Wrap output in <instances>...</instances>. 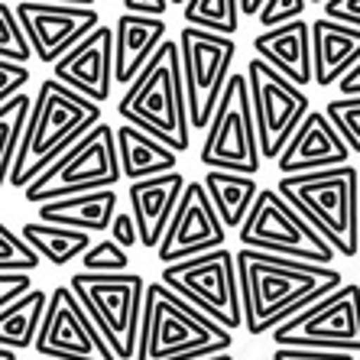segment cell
Masks as SVG:
<instances>
[{"mask_svg":"<svg viewBox=\"0 0 360 360\" xmlns=\"http://www.w3.org/2000/svg\"><path fill=\"white\" fill-rule=\"evenodd\" d=\"M0 56L4 62H20V65H26L36 56L23 20H20L17 7H10V4H0Z\"/></svg>","mask_w":360,"mask_h":360,"instance_id":"f546056e","label":"cell"},{"mask_svg":"<svg viewBox=\"0 0 360 360\" xmlns=\"http://www.w3.org/2000/svg\"><path fill=\"white\" fill-rule=\"evenodd\" d=\"M234 331L172 292L162 279L146 285L136 360H208L231 354Z\"/></svg>","mask_w":360,"mask_h":360,"instance_id":"7a4b0ae2","label":"cell"},{"mask_svg":"<svg viewBox=\"0 0 360 360\" xmlns=\"http://www.w3.org/2000/svg\"><path fill=\"white\" fill-rule=\"evenodd\" d=\"M17 13L42 65H56L65 59L78 42H84L101 26V13L94 7H56V4L20 0Z\"/></svg>","mask_w":360,"mask_h":360,"instance_id":"2e32d148","label":"cell"},{"mask_svg":"<svg viewBox=\"0 0 360 360\" xmlns=\"http://www.w3.org/2000/svg\"><path fill=\"white\" fill-rule=\"evenodd\" d=\"M36 354L42 360H117L72 285L52 289Z\"/></svg>","mask_w":360,"mask_h":360,"instance_id":"5bb4252c","label":"cell"},{"mask_svg":"<svg viewBox=\"0 0 360 360\" xmlns=\"http://www.w3.org/2000/svg\"><path fill=\"white\" fill-rule=\"evenodd\" d=\"M237 269H240L247 335L276 331L299 311H305L309 305L344 285V276L335 266L302 263L292 257L247 250V247L237 250Z\"/></svg>","mask_w":360,"mask_h":360,"instance_id":"6da1fadb","label":"cell"},{"mask_svg":"<svg viewBox=\"0 0 360 360\" xmlns=\"http://www.w3.org/2000/svg\"><path fill=\"white\" fill-rule=\"evenodd\" d=\"M325 114L351 146V153H360V98H331L325 104Z\"/></svg>","mask_w":360,"mask_h":360,"instance_id":"d6a6232c","label":"cell"},{"mask_svg":"<svg viewBox=\"0 0 360 360\" xmlns=\"http://www.w3.org/2000/svg\"><path fill=\"white\" fill-rule=\"evenodd\" d=\"M237 237L247 250L279 253V257L319 263V266H331V260L338 257L335 247L302 218V211L279 188H263Z\"/></svg>","mask_w":360,"mask_h":360,"instance_id":"ba28073f","label":"cell"},{"mask_svg":"<svg viewBox=\"0 0 360 360\" xmlns=\"http://www.w3.org/2000/svg\"><path fill=\"white\" fill-rule=\"evenodd\" d=\"M0 360H17V351L13 347H0Z\"/></svg>","mask_w":360,"mask_h":360,"instance_id":"ee69618b","label":"cell"},{"mask_svg":"<svg viewBox=\"0 0 360 360\" xmlns=\"http://www.w3.org/2000/svg\"><path fill=\"white\" fill-rule=\"evenodd\" d=\"M20 234L30 240L36 253H39L42 260H49L52 266H65L72 263L75 257H84V253L91 250V240L84 231L78 227H62V224H46V221H30L23 224Z\"/></svg>","mask_w":360,"mask_h":360,"instance_id":"4316f807","label":"cell"},{"mask_svg":"<svg viewBox=\"0 0 360 360\" xmlns=\"http://www.w3.org/2000/svg\"><path fill=\"white\" fill-rule=\"evenodd\" d=\"M33 4H56V7H94V0H33Z\"/></svg>","mask_w":360,"mask_h":360,"instance_id":"7bdbcfd3","label":"cell"},{"mask_svg":"<svg viewBox=\"0 0 360 360\" xmlns=\"http://www.w3.org/2000/svg\"><path fill=\"white\" fill-rule=\"evenodd\" d=\"M338 91H341V98H360V62L351 68V72H347V75L341 78Z\"/></svg>","mask_w":360,"mask_h":360,"instance_id":"60d3db41","label":"cell"},{"mask_svg":"<svg viewBox=\"0 0 360 360\" xmlns=\"http://www.w3.org/2000/svg\"><path fill=\"white\" fill-rule=\"evenodd\" d=\"M247 84H250L253 117H257V134H260L263 160H279L285 146L299 134V127L311 114L309 94L295 82L263 62L260 56L247 62Z\"/></svg>","mask_w":360,"mask_h":360,"instance_id":"7c38bea8","label":"cell"},{"mask_svg":"<svg viewBox=\"0 0 360 360\" xmlns=\"http://www.w3.org/2000/svg\"><path fill=\"white\" fill-rule=\"evenodd\" d=\"M325 17L338 20L344 26L360 30V0H328L325 4Z\"/></svg>","mask_w":360,"mask_h":360,"instance_id":"74e56055","label":"cell"},{"mask_svg":"<svg viewBox=\"0 0 360 360\" xmlns=\"http://www.w3.org/2000/svg\"><path fill=\"white\" fill-rule=\"evenodd\" d=\"M114 4H117V0H114Z\"/></svg>","mask_w":360,"mask_h":360,"instance_id":"c3c4849f","label":"cell"},{"mask_svg":"<svg viewBox=\"0 0 360 360\" xmlns=\"http://www.w3.org/2000/svg\"><path fill=\"white\" fill-rule=\"evenodd\" d=\"M117 179H124L117 153V130L110 124H98L62 160L52 162L23 195L30 205H46V201H62L72 198V195L114 188Z\"/></svg>","mask_w":360,"mask_h":360,"instance_id":"8992f818","label":"cell"},{"mask_svg":"<svg viewBox=\"0 0 360 360\" xmlns=\"http://www.w3.org/2000/svg\"><path fill=\"white\" fill-rule=\"evenodd\" d=\"M49 295L42 289H33L26 299L13 302L10 309H0V347H13V351H26L36 347L49 311Z\"/></svg>","mask_w":360,"mask_h":360,"instance_id":"484cf974","label":"cell"},{"mask_svg":"<svg viewBox=\"0 0 360 360\" xmlns=\"http://www.w3.org/2000/svg\"><path fill=\"white\" fill-rule=\"evenodd\" d=\"M169 4H182V7H185V4H188V0H169Z\"/></svg>","mask_w":360,"mask_h":360,"instance_id":"7dc6e473","label":"cell"},{"mask_svg":"<svg viewBox=\"0 0 360 360\" xmlns=\"http://www.w3.org/2000/svg\"><path fill=\"white\" fill-rule=\"evenodd\" d=\"M305 7H309V0H266L260 10V17H257V23H260L263 30H276V26L302 20Z\"/></svg>","mask_w":360,"mask_h":360,"instance_id":"836d02e7","label":"cell"},{"mask_svg":"<svg viewBox=\"0 0 360 360\" xmlns=\"http://www.w3.org/2000/svg\"><path fill=\"white\" fill-rule=\"evenodd\" d=\"M30 292H33V273H0V309H10Z\"/></svg>","mask_w":360,"mask_h":360,"instance_id":"e575fe53","label":"cell"},{"mask_svg":"<svg viewBox=\"0 0 360 360\" xmlns=\"http://www.w3.org/2000/svg\"><path fill=\"white\" fill-rule=\"evenodd\" d=\"M309 4H321V7H325V4H328V0H309Z\"/></svg>","mask_w":360,"mask_h":360,"instance_id":"bcb514c9","label":"cell"},{"mask_svg":"<svg viewBox=\"0 0 360 360\" xmlns=\"http://www.w3.org/2000/svg\"><path fill=\"white\" fill-rule=\"evenodd\" d=\"M224 237H227V227L221 221L205 182H188L176 214H172V224L166 231V240L160 243L156 257H160L162 266L192 260V257H201V253L221 250Z\"/></svg>","mask_w":360,"mask_h":360,"instance_id":"9a60e30c","label":"cell"},{"mask_svg":"<svg viewBox=\"0 0 360 360\" xmlns=\"http://www.w3.org/2000/svg\"><path fill=\"white\" fill-rule=\"evenodd\" d=\"M33 104L36 98H30V94H17V98L0 104V176H4V185H7L13 166H17L20 150H23L30 117H33Z\"/></svg>","mask_w":360,"mask_h":360,"instance_id":"83f0119b","label":"cell"},{"mask_svg":"<svg viewBox=\"0 0 360 360\" xmlns=\"http://www.w3.org/2000/svg\"><path fill=\"white\" fill-rule=\"evenodd\" d=\"M117 214L120 211H117V192H114V188L72 195V198L39 205V221H46V224H62V227H78L84 234H91V231H110Z\"/></svg>","mask_w":360,"mask_h":360,"instance_id":"cb8c5ba5","label":"cell"},{"mask_svg":"<svg viewBox=\"0 0 360 360\" xmlns=\"http://www.w3.org/2000/svg\"><path fill=\"white\" fill-rule=\"evenodd\" d=\"M117 153L124 179H130V182L166 176V172H176L179 166V153L172 146H166L162 140L150 136L146 130H140L134 124L117 127Z\"/></svg>","mask_w":360,"mask_h":360,"instance_id":"603a6c76","label":"cell"},{"mask_svg":"<svg viewBox=\"0 0 360 360\" xmlns=\"http://www.w3.org/2000/svg\"><path fill=\"white\" fill-rule=\"evenodd\" d=\"M198 160L201 166L221 169V172H240V176H257L260 172L263 153H260V134H257V117H253L247 72H234L231 84L221 94L214 120L205 130Z\"/></svg>","mask_w":360,"mask_h":360,"instance_id":"9c48e42d","label":"cell"},{"mask_svg":"<svg viewBox=\"0 0 360 360\" xmlns=\"http://www.w3.org/2000/svg\"><path fill=\"white\" fill-rule=\"evenodd\" d=\"M205 188H208L214 208H218L224 227H237L240 231L243 221L250 218L253 205L260 198V185L253 176H240V172H221V169H208L205 172Z\"/></svg>","mask_w":360,"mask_h":360,"instance_id":"d4e9b609","label":"cell"},{"mask_svg":"<svg viewBox=\"0 0 360 360\" xmlns=\"http://www.w3.org/2000/svg\"><path fill=\"white\" fill-rule=\"evenodd\" d=\"M273 360H357L347 351H321V347H273Z\"/></svg>","mask_w":360,"mask_h":360,"instance_id":"8d00e7d4","label":"cell"},{"mask_svg":"<svg viewBox=\"0 0 360 360\" xmlns=\"http://www.w3.org/2000/svg\"><path fill=\"white\" fill-rule=\"evenodd\" d=\"M185 176L179 172H166L156 179H143V182H130V214H134L136 227H140V243L146 250H160V243L166 240V231L172 224L179 201H182Z\"/></svg>","mask_w":360,"mask_h":360,"instance_id":"d6986e66","label":"cell"},{"mask_svg":"<svg viewBox=\"0 0 360 360\" xmlns=\"http://www.w3.org/2000/svg\"><path fill=\"white\" fill-rule=\"evenodd\" d=\"M124 13H140V17H166L169 0H120Z\"/></svg>","mask_w":360,"mask_h":360,"instance_id":"ab89813d","label":"cell"},{"mask_svg":"<svg viewBox=\"0 0 360 360\" xmlns=\"http://www.w3.org/2000/svg\"><path fill=\"white\" fill-rule=\"evenodd\" d=\"M39 260L42 257L23 234H13V227L0 224V273H33Z\"/></svg>","mask_w":360,"mask_h":360,"instance_id":"4dcf8cb0","label":"cell"},{"mask_svg":"<svg viewBox=\"0 0 360 360\" xmlns=\"http://www.w3.org/2000/svg\"><path fill=\"white\" fill-rule=\"evenodd\" d=\"M263 4H266V0H240L243 17H247V20H257V17H260V10H263Z\"/></svg>","mask_w":360,"mask_h":360,"instance_id":"b9f144b4","label":"cell"},{"mask_svg":"<svg viewBox=\"0 0 360 360\" xmlns=\"http://www.w3.org/2000/svg\"><path fill=\"white\" fill-rule=\"evenodd\" d=\"M253 49L263 62H269L299 88L315 84V52H311L309 20H295V23L276 26V30H263V33L253 36Z\"/></svg>","mask_w":360,"mask_h":360,"instance_id":"ffe728a7","label":"cell"},{"mask_svg":"<svg viewBox=\"0 0 360 360\" xmlns=\"http://www.w3.org/2000/svg\"><path fill=\"white\" fill-rule=\"evenodd\" d=\"M72 292L82 299L91 321L110 344L117 360H136L143 328V302L146 285L136 273H117V276H94V273H75L68 279Z\"/></svg>","mask_w":360,"mask_h":360,"instance_id":"52a82bcc","label":"cell"},{"mask_svg":"<svg viewBox=\"0 0 360 360\" xmlns=\"http://www.w3.org/2000/svg\"><path fill=\"white\" fill-rule=\"evenodd\" d=\"M114 72H117V33L114 26L101 23L84 42H78L75 49L68 52L65 59L52 65V78L62 82L65 88L84 94V98L104 101L114 91Z\"/></svg>","mask_w":360,"mask_h":360,"instance_id":"e0dca14e","label":"cell"},{"mask_svg":"<svg viewBox=\"0 0 360 360\" xmlns=\"http://www.w3.org/2000/svg\"><path fill=\"white\" fill-rule=\"evenodd\" d=\"M160 279L172 292H179L182 299L198 305L205 315H211L218 325H224L227 331L243 328L240 269H237V253H231L227 247L182 263H169L162 266Z\"/></svg>","mask_w":360,"mask_h":360,"instance_id":"30bf717a","label":"cell"},{"mask_svg":"<svg viewBox=\"0 0 360 360\" xmlns=\"http://www.w3.org/2000/svg\"><path fill=\"white\" fill-rule=\"evenodd\" d=\"M166 20L160 17H140V13H120L117 17V84H130L140 78V72L150 65V59L166 42Z\"/></svg>","mask_w":360,"mask_h":360,"instance_id":"7402d4cb","label":"cell"},{"mask_svg":"<svg viewBox=\"0 0 360 360\" xmlns=\"http://www.w3.org/2000/svg\"><path fill=\"white\" fill-rule=\"evenodd\" d=\"M279 192L302 211L338 257H360V172L338 166L305 176H279Z\"/></svg>","mask_w":360,"mask_h":360,"instance_id":"5b68a950","label":"cell"},{"mask_svg":"<svg viewBox=\"0 0 360 360\" xmlns=\"http://www.w3.org/2000/svg\"><path fill=\"white\" fill-rule=\"evenodd\" d=\"M208 360H234L231 354H221V357H208Z\"/></svg>","mask_w":360,"mask_h":360,"instance_id":"f6af8a7d","label":"cell"},{"mask_svg":"<svg viewBox=\"0 0 360 360\" xmlns=\"http://www.w3.org/2000/svg\"><path fill=\"white\" fill-rule=\"evenodd\" d=\"M117 117L146 130L176 153L192 146V114H188L179 39L162 42L140 78L124 91V98L117 101Z\"/></svg>","mask_w":360,"mask_h":360,"instance_id":"277c9868","label":"cell"},{"mask_svg":"<svg viewBox=\"0 0 360 360\" xmlns=\"http://www.w3.org/2000/svg\"><path fill=\"white\" fill-rule=\"evenodd\" d=\"M101 124V104L84 94L65 88L56 78H46L39 84L33 104V117L26 130L23 150L17 156V166L10 172V188H30L56 160H62L84 134H91Z\"/></svg>","mask_w":360,"mask_h":360,"instance_id":"3957f363","label":"cell"},{"mask_svg":"<svg viewBox=\"0 0 360 360\" xmlns=\"http://www.w3.org/2000/svg\"><path fill=\"white\" fill-rule=\"evenodd\" d=\"M279 176H305V172H325V169L351 166V146L338 134V127L328 120L325 110H311L299 134L276 160Z\"/></svg>","mask_w":360,"mask_h":360,"instance_id":"ac0fdd59","label":"cell"},{"mask_svg":"<svg viewBox=\"0 0 360 360\" xmlns=\"http://www.w3.org/2000/svg\"><path fill=\"white\" fill-rule=\"evenodd\" d=\"M311 52H315V84L331 88L360 62V30L338 20H311Z\"/></svg>","mask_w":360,"mask_h":360,"instance_id":"44dd1931","label":"cell"},{"mask_svg":"<svg viewBox=\"0 0 360 360\" xmlns=\"http://www.w3.org/2000/svg\"><path fill=\"white\" fill-rule=\"evenodd\" d=\"M84 273H94V276H117V273H127L130 269V253L120 247L114 237L108 240H98L91 250L82 257Z\"/></svg>","mask_w":360,"mask_h":360,"instance_id":"1f68e13d","label":"cell"},{"mask_svg":"<svg viewBox=\"0 0 360 360\" xmlns=\"http://www.w3.org/2000/svg\"><path fill=\"white\" fill-rule=\"evenodd\" d=\"M26 82H30V68L20 65V62L0 59V104L10 98H17V94H23Z\"/></svg>","mask_w":360,"mask_h":360,"instance_id":"d590c367","label":"cell"},{"mask_svg":"<svg viewBox=\"0 0 360 360\" xmlns=\"http://www.w3.org/2000/svg\"><path fill=\"white\" fill-rule=\"evenodd\" d=\"M179 49H182V75L192 127L208 130L211 120H214V110L221 104V94L234 78L231 68L237 59V42L234 36L208 33L198 26H182Z\"/></svg>","mask_w":360,"mask_h":360,"instance_id":"8fae6325","label":"cell"},{"mask_svg":"<svg viewBox=\"0 0 360 360\" xmlns=\"http://www.w3.org/2000/svg\"><path fill=\"white\" fill-rule=\"evenodd\" d=\"M110 237H114L124 250H130V247H136V243H140V227H136V221H134V214H130V211H120L117 218H114Z\"/></svg>","mask_w":360,"mask_h":360,"instance_id":"f35d334b","label":"cell"},{"mask_svg":"<svg viewBox=\"0 0 360 360\" xmlns=\"http://www.w3.org/2000/svg\"><path fill=\"white\" fill-rule=\"evenodd\" d=\"M240 0H188L182 7L185 26H198L221 36H234L240 30Z\"/></svg>","mask_w":360,"mask_h":360,"instance_id":"f1b7e54d","label":"cell"},{"mask_svg":"<svg viewBox=\"0 0 360 360\" xmlns=\"http://www.w3.org/2000/svg\"><path fill=\"white\" fill-rule=\"evenodd\" d=\"M273 344L360 354V285L344 283L338 292L299 311L273 331Z\"/></svg>","mask_w":360,"mask_h":360,"instance_id":"4fadbf2b","label":"cell"}]
</instances>
